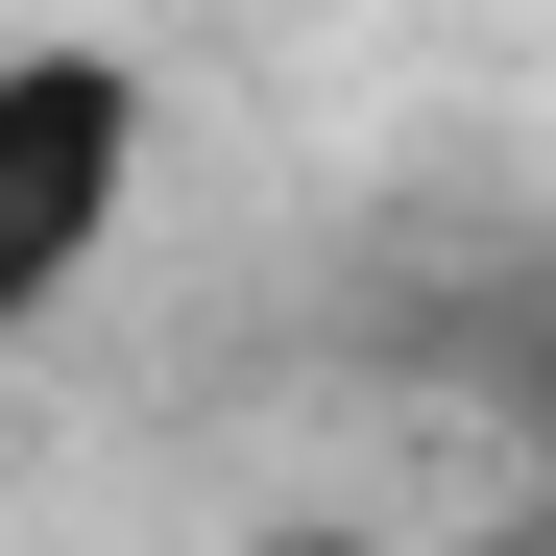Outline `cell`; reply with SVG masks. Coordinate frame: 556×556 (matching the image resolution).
Wrapping results in <instances>:
<instances>
[{
    "label": "cell",
    "instance_id": "7a4b0ae2",
    "mask_svg": "<svg viewBox=\"0 0 556 556\" xmlns=\"http://www.w3.org/2000/svg\"><path fill=\"white\" fill-rule=\"evenodd\" d=\"M435 556H556V508H508V532H435Z\"/></svg>",
    "mask_w": 556,
    "mask_h": 556
},
{
    "label": "cell",
    "instance_id": "3957f363",
    "mask_svg": "<svg viewBox=\"0 0 556 556\" xmlns=\"http://www.w3.org/2000/svg\"><path fill=\"white\" fill-rule=\"evenodd\" d=\"M266 556H388V532H266Z\"/></svg>",
    "mask_w": 556,
    "mask_h": 556
},
{
    "label": "cell",
    "instance_id": "6da1fadb",
    "mask_svg": "<svg viewBox=\"0 0 556 556\" xmlns=\"http://www.w3.org/2000/svg\"><path fill=\"white\" fill-rule=\"evenodd\" d=\"M146 49H0V339H49L73 291L122 266V218H146Z\"/></svg>",
    "mask_w": 556,
    "mask_h": 556
}]
</instances>
